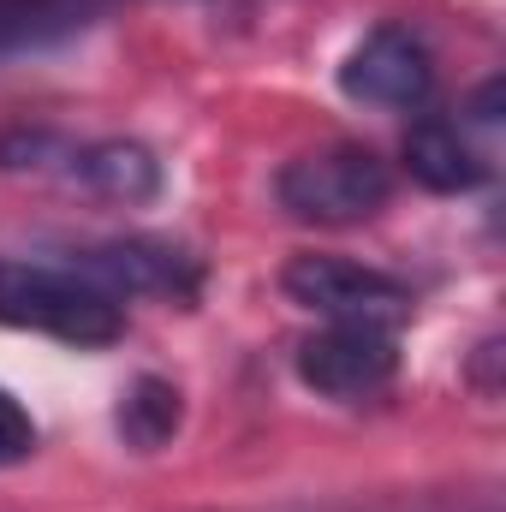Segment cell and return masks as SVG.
I'll use <instances>...</instances> for the list:
<instances>
[{
	"mask_svg": "<svg viewBox=\"0 0 506 512\" xmlns=\"http://www.w3.org/2000/svg\"><path fill=\"white\" fill-rule=\"evenodd\" d=\"M0 328L48 334L78 352H102L126 334V310L78 268L48 262H0Z\"/></svg>",
	"mask_w": 506,
	"mask_h": 512,
	"instance_id": "cell-1",
	"label": "cell"
},
{
	"mask_svg": "<svg viewBox=\"0 0 506 512\" xmlns=\"http://www.w3.org/2000/svg\"><path fill=\"white\" fill-rule=\"evenodd\" d=\"M274 197L304 227H358V221L387 209L393 173L364 143H328V149H310V155L286 161L280 179H274Z\"/></svg>",
	"mask_w": 506,
	"mask_h": 512,
	"instance_id": "cell-2",
	"label": "cell"
},
{
	"mask_svg": "<svg viewBox=\"0 0 506 512\" xmlns=\"http://www.w3.org/2000/svg\"><path fill=\"white\" fill-rule=\"evenodd\" d=\"M280 292L292 304H304L322 322H370V328H399L411 316V292L381 274L364 268L352 256H328V251H304L280 268Z\"/></svg>",
	"mask_w": 506,
	"mask_h": 512,
	"instance_id": "cell-3",
	"label": "cell"
},
{
	"mask_svg": "<svg viewBox=\"0 0 506 512\" xmlns=\"http://www.w3.org/2000/svg\"><path fill=\"white\" fill-rule=\"evenodd\" d=\"M399 376V340L393 328H370V322H328L322 334H310L298 346V382L322 399L358 405L387 393Z\"/></svg>",
	"mask_w": 506,
	"mask_h": 512,
	"instance_id": "cell-4",
	"label": "cell"
},
{
	"mask_svg": "<svg viewBox=\"0 0 506 512\" xmlns=\"http://www.w3.org/2000/svg\"><path fill=\"white\" fill-rule=\"evenodd\" d=\"M340 90L364 108L411 114L435 96V54L423 48L417 30L405 24H376L346 60H340Z\"/></svg>",
	"mask_w": 506,
	"mask_h": 512,
	"instance_id": "cell-5",
	"label": "cell"
},
{
	"mask_svg": "<svg viewBox=\"0 0 506 512\" xmlns=\"http://www.w3.org/2000/svg\"><path fill=\"white\" fill-rule=\"evenodd\" d=\"M78 274H90L114 298H173V304H191L203 286V268L191 256L173 251V245H155V239L96 245V251H84Z\"/></svg>",
	"mask_w": 506,
	"mask_h": 512,
	"instance_id": "cell-6",
	"label": "cell"
},
{
	"mask_svg": "<svg viewBox=\"0 0 506 512\" xmlns=\"http://www.w3.org/2000/svg\"><path fill=\"white\" fill-rule=\"evenodd\" d=\"M405 173L435 191V197H465L489 179V161L465 143V131L441 114H423L417 126L405 131Z\"/></svg>",
	"mask_w": 506,
	"mask_h": 512,
	"instance_id": "cell-7",
	"label": "cell"
},
{
	"mask_svg": "<svg viewBox=\"0 0 506 512\" xmlns=\"http://www.w3.org/2000/svg\"><path fill=\"white\" fill-rule=\"evenodd\" d=\"M72 173L90 185V191H102L108 203H149L155 191H161V161L143 149V143H126V137H114V143H90V149H78L72 155Z\"/></svg>",
	"mask_w": 506,
	"mask_h": 512,
	"instance_id": "cell-8",
	"label": "cell"
},
{
	"mask_svg": "<svg viewBox=\"0 0 506 512\" xmlns=\"http://www.w3.org/2000/svg\"><path fill=\"white\" fill-rule=\"evenodd\" d=\"M108 0H0V54L48 48L84 24H96Z\"/></svg>",
	"mask_w": 506,
	"mask_h": 512,
	"instance_id": "cell-9",
	"label": "cell"
},
{
	"mask_svg": "<svg viewBox=\"0 0 506 512\" xmlns=\"http://www.w3.org/2000/svg\"><path fill=\"white\" fill-rule=\"evenodd\" d=\"M185 423V393L167 376H137L120 399V435L137 453H161Z\"/></svg>",
	"mask_w": 506,
	"mask_h": 512,
	"instance_id": "cell-10",
	"label": "cell"
},
{
	"mask_svg": "<svg viewBox=\"0 0 506 512\" xmlns=\"http://www.w3.org/2000/svg\"><path fill=\"white\" fill-rule=\"evenodd\" d=\"M36 453V417L0 387V471H12V465H24Z\"/></svg>",
	"mask_w": 506,
	"mask_h": 512,
	"instance_id": "cell-11",
	"label": "cell"
}]
</instances>
